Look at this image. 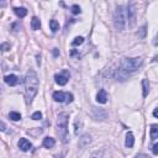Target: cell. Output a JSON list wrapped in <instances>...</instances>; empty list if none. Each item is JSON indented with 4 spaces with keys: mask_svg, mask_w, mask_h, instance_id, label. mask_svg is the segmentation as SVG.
Listing matches in <instances>:
<instances>
[{
    "mask_svg": "<svg viewBox=\"0 0 158 158\" xmlns=\"http://www.w3.org/2000/svg\"><path fill=\"white\" fill-rule=\"evenodd\" d=\"M142 58L136 57V58H122L121 62H120L119 69L116 71V76L115 78L120 79V80H125L127 78L130 73L136 72L138 68L142 66Z\"/></svg>",
    "mask_w": 158,
    "mask_h": 158,
    "instance_id": "6da1fadb",
    "label": "cell"
},
{
    "mask_svg": "<svg viewBox=\"0 0 158 158\" xmlns=\"http://www.w3.org/2000/svg\"><path fill=\"white\" fill-rule=\"evenodd\" d=\"M38 90V77L35 71H29L25 77V96L26 103L31 104Z\"/></svg>",
    "mask_w": 158,
    "mask_h": 158,
    "instance_id": "7a4b0ae2",
    "label": "cell"
},
{
    "mask_svg": "<svg viewBox=\"0 0 158 158\" xmlns=\"http://www.w3.org/2000/svg\"><path fill=\"white\" fill-rule=\"evenodd\" d=\"M57 132L59 135V138L63 142H67L68 138V114L62 113L57 117Z\"/></svg>",
    "mask_w": 158,
    "mask_h": 158,
    "instance_id": "3957f363",
    "label": "cell"
},
{
    "mask_svg": "<svg viewBox=\"0 0 158 158\" xmlns=\"http://www.w3.org/2000/svg\"><path fill=\"white\" fill-rule=\"evenodd\" d=\"M114 25L117 31H122L126 26V15L124 6H117L114 12Z\"/></svg>",
    "mask_w": 158,
    "mask_h": 158,
    "instance_id": "277c9868",
    "label": "cell"
},
{
    "mask_svg": "<svg viewBox=\"0 0 158 158\" xmlns=\"http://www.w3.org/2000/svg\"><path fill=\"white\" fill-rule=\"evenodd\" d=\"M125 15H126V21H128V25L132 26L136 20V6L135 4H128L127 10H125Z\"/></svg>",
    "mask_w": 158,
    "mask_h": 158,
    "instance_id": "5b68a950",
    "label": "cell"
},
{
    "mask_svg": "<svg viewBox=\"0 0 158 158\" xmlns=\"http://www.w3.org/2000/svg\"><path fill=\"white\" fill-rule=\"evenodd\" d=\"M69 79V74L68 72H64V74H56L54 76V80L58 85H66L67 82Z\"/></svg>",
    "mask_w": 158,
    "mask_h": 158,
    "instance_id": "8992f818",
    "label": "cell"
},
{
    "mask_svg": "<svg viewBox=\"0 0 158 158\" xmlns=\"http://www.w3.org/2000/svg\"><path fill=\"white\" fill-rule=\"evenodd\" d=\"M17 146H19V148H20L21 151H24V152L29 151L30 148L32 147L31 142H30L29 140H26V138H20V140H19V143H17Z\"/></svg>",
    "mask_w": 158,
    "mask_h": 158,
    "instance_id": "52a82bcc",
    "label": "cell"
},
{
    "mask_svg": "<svg viewBox=\"0 0 158 158\" xmlns=\"http://www.w3.org/2000/svg\"><path fill=\"white\" fill-rule=\"evenodd\" d=\"M96 101L100 104H105L106 101H108V93L104 89H100L99 93L96 94Z\"/></svg>",
    "mask_w": 158,
    "mask_h": 158,
    "instance_id": "ba28073f",
    "label": "cell"
},
{
    "mask_svg": "<svg viewBox=\"0 0 158 158\" xmlns=\"http://www.w3.org/2000/svg\"><path fill=\"white\" fill-rule=\"evenodd\" d=\"M91 142V137L89 136V135H83V136H82V138H80V140H79V143H78V145H79V147H80V148H85L87 146H89V143Z\"/></svg>",
    "mask_w": 158,
    "mask_h": 158,
    "instance_id": "9c48e42d",
    "label": "cell"
},
{
    "mask_svg": "<svg viewBox=\"0 0 158 158\" xmlns=\"http://www.w3.org/2000/svg\"><path fill=\"white\" fill-rule=\"evenodd\" d=\"M4 80H5V83L8 85H16L19 83V78L15 76V74H10V76H6L5 78H4Z\"/></svg>",
    "mask_w": 158,
    "mask_h": 158,
    "instance_id": "30bf717a",
    "label": "cell"
},
{
    "mask_svg": "<svg viewBox=\"0 0 158 158\" xmlns=\"http://www.w3.org/2000/svg\"><path fill=\"white\" fill-rule=\"evenodd\" d=\"M53 99L57 103H64L66 101V93L63 91H54L53 93Z\"/></svg>",
    "mask_w": 158,
    "mask_h": 158,
    "instance_id": "8fae6325",
    "label": "cell"
},
{
    "mask_svg": "<svg viewBox=\"0 0 158 158\" xmlns=\"http://www.w3.org/2000/svg\"><path fill=\"white\" fill-rule=\"evenodd\" d=\"M125 145H126V147H128V148L133 147V145H135V137H133L132 132H127V135H126V141H125Z\"/></svg>",
    "mask_w": 158,
    "mask_h": 158,
    "instance_id": "7c38bea8",
    "label": "cell"
},
{
    "mask_svg": "<svg viewBox=\"0 0 158 158\" xmlns=\"http://www.w3.org/2000/svg\"><path fill=\"white\" fill-rule=\"evenodd\" d=\"M31 27H32V30H40V27H41V21H40V19L38 17H36L34 16L32 17V20H31Z\"/></svg>",
    "mask_w": 158,
    "mask_h": 158,
    "instance_id": "4fadbf2b",
    "label": "cell"
},
{
    "mask_svg": "<svg viewBox=\"0 0 158 158\" xmlns=\"http://www.w3.org/2000/svg\"><path fill=\"white\" fill-rule=\"evenodd\" d=\"M151 138L153 141H156L158 138V125L157 124L151 125Z\"/></svg>",
    "mask_w": 158,
    "mask_h": 158,
    "instance_id": "5bb4252c",
    "label": "cell"
},
{
    "mask_svg": "<svg viewBox=\"0 0 158 158\" xmlns=\"http://www.w3.org/2000/svg\"><path fill=\"white\" fill-rule=\"evenodd\" d=\"M14 12H15L19 17H25L27 15V10L25 8H14Z\"/></svg>",
    "mask_w": 158,
    "mask_h": 158,
    "instance_id": "9a60e30c",
    "label": "cell"
},
{
    "mask_svg": "<svg viewBox=\"0 0 158 158\" xmlns=\"http://www.w3.org/2000/svg\"><path fill=\"white\" fill-rule=\"evenodd\" d=\"M54 143H56V141H54V138H52V137H46L43 140V146L46 148H52L54 146Z\"/></svg>",
    "mask_w": 158,
    "mask_h": 158,
    "instance_id": "2e32d148",
    "label": "cell"
},
{
    "mask_svg": "<svg viewBox=\"0 0 158 158\" xmlns=\"http://www.w3.org/2000/svg\"><path fill=\"white\" fill-rule=\"evenodd\" d=\"M142 88H143V96H147L148 93H150V83H148L147 79H143L142 80Z\"/></svg>",
    "mask_w": 158,
    "mask_h": 158,
    "instance_id": "e0dca14e",
    "label": "cell"
},
{
    "mask_svg": "<svg viewBox=\"0 0 158 158\" xmlns=\"http://www.w3.org/2000/svg\"><path fill=\"white\" fill-rule=\"evenodd\" d=\"M49 27L51 30H52V32H57L59 30V24L57 20H51L49 21Z\"/></svg>",
    "mask_w": 158,
    "mask_h": 158,
    "instance_id": "ac0fdd59",
    "label": "cell"
},
{
    "mask_svg": "<svg viewBox=\"0 0 158 158\" xmlns=\"http://www.w3.org/2000/svg\"><path fill=\"white\" fill-rule=\"evenodd\" d=\"M9 119L12 120V121H19V120L21 119V115L16 113V111H11V113L9 114Z\"/></svg>",
    "mask_w": 158,
    "mask_h": 158,
    "instance_id": "d6986e66",
    "label": "cell"
},
{
    "mask_svg": "<svg viewBox=\"0 0 158 158\" xmlns=\"http://www.w3.org/2000/svg\"><path fill=\"white\" fill-rule=\"evenodd\" d=\"M83 42H84V38H83L82 36H78V37H76V38L72 41V45L73 46H79V45H82Z\"/></svg>",
    "mask_w": 158,
    "mask_h": 158,
    "instance_id": "ffe728a7",
    "label": "cell"
},
{
    "mask_svg": "<svg viewBox=\"0 0 158 158\" xmlns=\"http://www.w3.org/2000/svg\"><path fill=\"white\" fill-rule=\"evenodd\" d=\"M71 10H72V12L74 14V15H78V14H80L82 9H80V6H79V5H73L71 8Z\"/></svg>",
    "mask_w": 158,
    "mask_h": 158,
    "instance_id": "44dd1931",
    "label": "cell"
},
{
    "mask_svg": "<svg viewBox=\"0 0 158 158\" xmlns=\"http://www.w3.org/2000/svg\"><path fill=\"white\" fill-rule=\"evenodd\" d=\"M31 119H32V120H36V121H37V120H41V119H42V114H41L40 111H36V113L32 114Z\"/></svg>",
    "mask_w": 158,
    "mask_h": 158,
    "instance_id": "7402d4cb",
    "label": "cell"
},
{
    "mask_svg": "<svg viewBox=\"0 0 158 158\" xmlns=\"http://www.w3.org/2000/svg\"><path fill=\"white\" fill-rule=\"evenodd\" d=\"M73 101V94H71V93H66V103L69 104Z\"/></svg>",
    "mask_w": 158,
    "mask_h": 158,
    "instance_id": "603a6c76",
    "label": "cell"
},
{
    "mask_svg": "<svg viewBox=\"0 0 158 158\" xmlns=\"http://www.w3.org/2000/svg\"><path fill=\"white\" fill-rule=\"evenodd\" d=\"M8 49H10V45H9L8 42L0 45V51H8Z\"/></svg>",
    "mask_w": 158,
    "mask_h": 158,
    "instance_id": "cb8c5ba5",
    "label": "cell"
},
{
    "mask_svg": "<svg viewBox=\"0 0 158 158\" xmlns=\"http://www.w3.org/2000/svg\"><path fill=\"white\" fill-rule=\"evenodd\" d=\"M101 155H103V151H101L100 153H99V151H96V152L94 153V155H91V157H90V158H100V157H101Z\"/></svg>",
    "mask_w": 158,
    "mask_h": 158,
    "instance_id": "d4e9b609",
    "label": "cell"
},
{
    "mask_svg": "<svg viewBox=\"0 0 158 158\" xmlns=\"http://www.w3.org/2000/svg\"><path fill=\"white\" fill-rule=\"evenodd\" d=\"M152 152H153V155H157V153H158V143H155V145H153Z\"/></svg>",
    "mask_w": 158,
    "mask_h": 158,
    "instance_id": "484cf974",
    "label": "cell"
},
{
    "mask_svg": "<svg viewBox=\"0 0 158 158\" xmlns=\"http://www.w3.org/2000/svg\"><path fill=\"white\" fill-rule=\"evenodd\" d=\"M5 130H6V125H5V122L0 120V131H5Z\"/></svg>",
    "mask_w": 158,
    "mask_h": 158,
    "instance_id": "4316f807",
    "label": "cell"
},
{
    "mask_svg": "<svg viewBox=\"0 0 158 158\" xmlns=\"http://www.w3.org/2000/svg\"><path fill=\"white\" fill-rule=\"evenodd\" d=\"M135 158H148V156H146V155H137Z\"/></svg>",
    "mask_w": 158,
    "mask_h": 158,
    "instance_id": "83f0119b",
    "label": "cell"
},
{
    "mask_svg": "<svg viewBox=\"0 0 158 158\" xmlns=\"http://www.w3.org/2000/svg\"><path fill=\"white\" fill-rule=\"evenodd\" d=\"M6 6V3L5 1H0V8H5Z\"/></svg>",
    "mask_w": 158,
    "mask_h": 158,
    "instance_id": "f1b7e54d",
    "label": "cell"
},
{
    "mask_svg": "<svg viewBox=\"0 0 158 158\" xmlns=\"http://www.w3.org/2000/svg\"><path fill=\"white\" fill-rule=\"evenodd\" d=\"M153 116H155V117H157V116H158V114H157V109H155V111H153Z\"/></svg>",
    "mask_w": 158,
    "mask_h": 158,
    "instance_id": "f546056e",
    "label": "cell"
},
{
    "mask_svg": "<svg viewBox=\"0 0 158 158\" xmlns=\"http://www.w3.org/2000/svg\"><path fill=\"white\" fill-rule=\"evenodd\" d=\"M53 53H54V56H58V49H57V48H54V51H53Z\"/></svg>",
    "mask_w": 158,
    "mask_h": 158,
    "instance_id": "4dcf8cb0",
    "label": "cell"
},
{
    "mask_svg": "<svg viewBox=\"0 0 158 158\" xmlns=\"http://www.w3.org/2000/svg\"><path fill=\"white\" fill-rule=\"evenodd\" d=\"M0 93H1V87H0Z\"/></svg>",
    "mask_w": 158,
    "mask_h": 158,
    "instance_id": "1f68e13d",
    "label": "cell"
}]
</instances>
